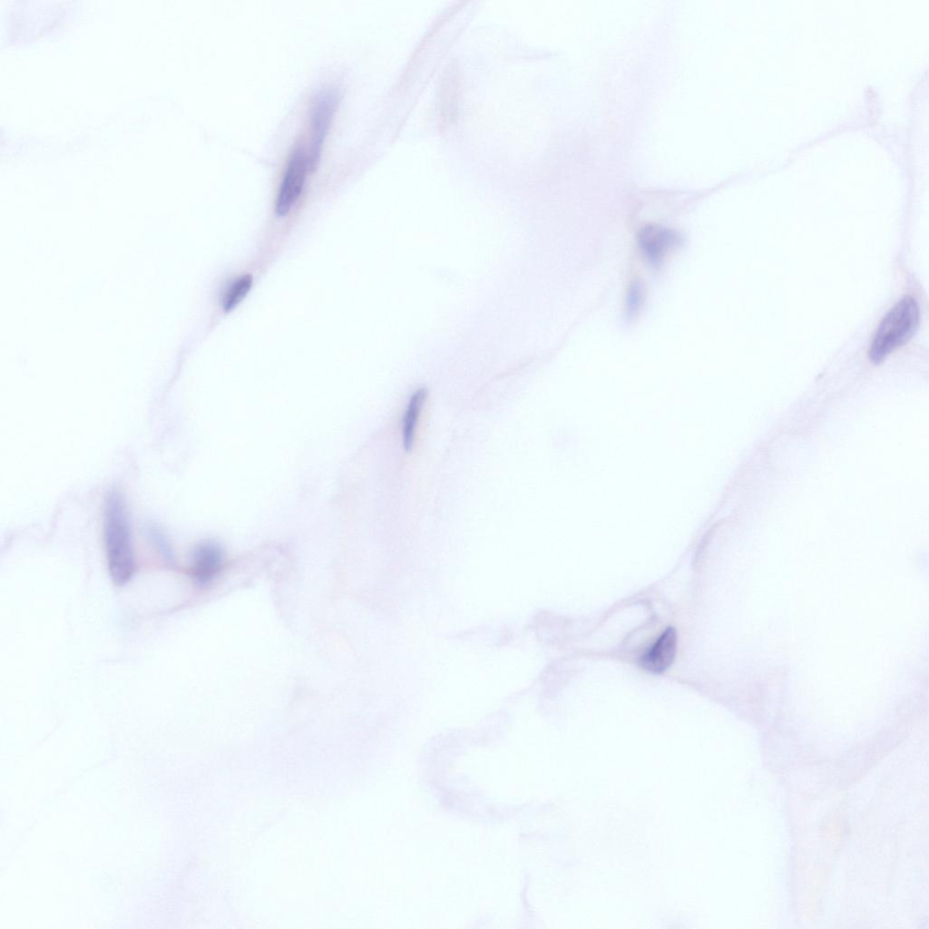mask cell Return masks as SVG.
<instances>
[{
    "instance_id": "6",
    "label": "cell",
    "mask_w": 929,
    "mask_h": 929,
    "mask_svg": "<svg viewBox=\"0 0 929 929\" xmlns=\"http://www.w3.org/2000/svg\"><path fill=\"white\" fill-rule=\"evenodd\" d=\"M677 650V633L669 627L641 658V666L652 673L665 671L673 662Z\"/></svg>"
},
{
    "instance_id": "4",
    "label": "cell",
    "mask_w": 929,
    "mask_h": 929,
    "mask_svg": "<svg viewBox=\"0 0 929 929\" xmlns=\"http://www.w3.org/2000/svg\"><path fill=\"white\" fill-rule=\"evenodd\" d=\"M306 147L300 142L293 148L287 161L276 200V213L284 216L299 198L309 172Z\"/></svg>"
},
{
    "instance_id": "8",
    "label": "cell",
    "mask_w": 929,
    "mask_h": 929,
    "mask_svg": "<svg viewBox=\"0 0 929 929\" xmlns=\"http://www.w3.org/2000/svg\"><path fill=\"white\" fill-rule=\"evenodd\" d=\"M426 398V390L417 389L410 397L402 420V436L405 450L414 445L416 425Z\"/></svg>"
},
{
    "instance_id": "3",
    "label": "cell",
    "mask_w": 929,
    "mask_h": 929,
    "mask_svg": "<svg viewBox=\"0 0 929 929\" xmlns=\"http://www.w3.org/2000/svg\"><path fill=\"white\" fill-rule=\"evenodd\" d=\"M341 93L336 87H326L313 97L309 109V139L306 153L310 172L320 161L322 148L337 112Z\"/></svg>"
},
{
    "instance_id": "1",
    "label": "cell",
    "mask_w": 929,
    "mask_h": 929,
    "mask_svg": "<svg viewBox=\"0 0 929 929\" xmlns=\"http://www.w3.org/2000/svg\"><path fill=\"white\" fill-rule=\"evenodd\" d=\"M103 539L111 578L117 585L125 584L134 572V554L125 504L116 490L104 500Z\"/></svg>"
},
{
    "instance_id": "10",
    "label": "cell",
    "mask_w": 929,
    "mask_h": 929,
    "mask_svg": "<svg viewBox=\"0 0 929 929\" xmlns=\"http://www.w3.org/2000/svg\"><path fill=\"white\" fill-rule=\"evenodd\" d=\"M639 294H640V288H639V286L634 285L631 288V289L629 302H628L630 310L634 309L635 308H637V304L639 303Z\"/></svg>"
},
{
    "instance_id": "2",
    "label": "cell",
    "mask_w": 929,
    "mask_h": 929,
    "mask_svg": "<svg viewBox=\"0 0 929 929\" xmlns=\"http://www.w3.org/2000/svg\"><path fill=\"white\" fill-rule=\"evenodd\" d=\"M919 323V307L911 297L898 301L878 326L868 350L870 361L879 364L889 354L905 345Z\"/></svg>"
},
{
    "instance_id": "9",
    "label": "cell",
    "mask_w": 929,
    "mask_h": 929,
    "mask_svg": "<svg viewBox=\"0 0 929 929\" xmlns=\"http://www.w3.org/2000/svg\"><path fill=\"white\" fill-rule=\"evenodd\" d=\"M252 279L249 275L239 278L227 290L223 298V308L226 311L233 309L247 295L250 289Z\"/></svg>"
},
{
    "instance_id": "7",
    "label": "cell",
    "mask_w": 929,
    "mask_h": 929,
    "mask_svg": "<svg viewBox=\"0 0 929 929\" xmlns=\"http://www.w3.org/2000/svg\"><path fill=\"white\" fill-rule=\"evenodd\" d=\"M678 242L679 238L674 231L660 226H648L639 236L640 248L653 265L660 263L666 252Z\"/></svg>"
},
{
    "instance_id": "5",
    "label": "cell",
    "mask_w": 929,
    "mask_h": 929,
    "mask_svg": "<svg viewBox=\"0 0 929 929\" xmlns=\"http://www.w3.org/2000/svg\"><path fill=\"white\" fill-rule=\"evenodd\" d=\"M224 555L221 547L211 541L199 543L192 551L190 572L200 585L209 584L220 572Z\"/></svg>"
}]
</instances>
